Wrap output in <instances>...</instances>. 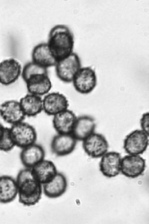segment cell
Returning a JSON list of instances; mask_svg holds the SVG:
<instances>
[{
    "mask_svg": "<svg viewBox=\"0 0 149 224\" xmlns=\"http://www.w3.org/2000/svg\"><path fill=\"white\" fill-rule=\"evenodd\" d=\"M149 135L141 129H136L125 138L123 148L128 154L140 155L147 149L149 145Z\"/></svg>",
    "mask_w": 149,
    "mask_h": 224,
    "instance_id": "5b68a950",
    "label": "cell"
},
{
    "mask_svg": "<svg viewBox=\"0 0 149 224\" xmlns=\"http://www.w3.org/2000/svg\"><path fill=\"white\" fill-rule=\"evenodd\" d=\"M25 82L29 93L41 96L47 94L52 86L48 74H44L31 76Z\"/></svg>",
    "mask_w": 149,
    "mask_h": 224,
    "instance_id": "e0dca14e",
    "label": "cell"
},
{
    "mask_svg": "<svg viewBox=\"0 0 149 224\" xmlns=\"http://www.w3.org/2000/svg\"><path fill=\"white\" fill-rule=\"evenodd\" d=\"M10 128L15 146L22 149L35 143L37 139L36 130L28 123L22 121L12 125Z\"/></svg>",
    "mask_w": 149,
    "mask_h": 224,
    "instance_id": "277c9868",
    "label": "cell"
},
{
    "mask_svg": "<svg viewBox=\"0 0 149 224\" xmlns=\"http://www.w3.org/2000/svg\"><path fill=\"white\" fill-rule=\"evenodd\" d=\"M141 130L149 135V113L146 112L143 114L140 120Z\"/></svg>",
    "mask_w": 149,
    "mask_h": 224,
    "instance_id": "d4e9b609",
    "label": "cell"
},
{
    "mask_svg": "<svg viewBox=\"0 0 149 224\" xmlns=\"http://www.w3.org/2000/svg\"><path fill=\"white\" fill-rule=\"evenodd\" d=\"M57 76L62 81L66 83L72 81L73 78L81 67L78 55L73 52L66 58L58 61L55 65Z\"/></svg>",
    "mask_w": 149,
    "mask_h": 224,
    "instance_id": "3957f363",
    "label": "cell"
},
{
    "mask_svg": "<svg viewBox=\"0 0 149 224\" xmlns=\"http://www.w3.org/2000/svg\"><path fill=\"white\" fill-rule=\"evenodd\" d=\"M43 110L48 115L54 116L68 109L69 102L66 97L59 92L46 95L42 99Z\"/></svg>",
    "mask_w": 149,
    "mask_h": 224,
    "instance_id": "30bf717a",
    "label": "cell"
},
{
    "mask_svg": "<svg viewBox=\"0 0 149 224\" xmlns=\"http://www.w3.org/2000/svg\"><path fill=\"white\" fill-rule=\"evenodd\" d=\"M21 67L15 59L11 58L0 63V84L5 86L15 82L20 76Z\"/></svg>",
    "mask_w": 149,
    "mask_h": 224,
    "instance_id": "8fae6325",
    "label": "cell"
},
{
    "mask_svg": "<svg viewBox=\"0 0 149 224\" xmlns=\"http://www.w3.org/2000/svg\"><path fill=\"white\" fill-rule=\"evenodd\" d=\"M39 74H48L47 68L31 62H28L24 65L21 75L23 80L26 82L31 76Z\"/></svg>",
    "mask_w": 149,
    "mask_h": 224,
    "instance_id": "603a6c76",
    "label": "cell"
},
{
    "mask_svg": "<svg viewBox=\"0 0 149 224\" xmlns=\"http://www.w3.org/2000/svg\"><path fill=\"white\" fill-rule=\"evenodd\" d=\"M16 180L18 187L19 202L28 206L38 203L41 198L42 185L33 178L31 169L24 168L21 169Z\"/></svg>",
    "mask_w": 149,
    "mask_h": 224,
    "instance_id": "7a4b0ae2",
    "label": "cell"
},
{
    "mask_svg": "<svg viewBox=\"0 0 149 224\" xmlns=\"http://www.w3.org/2000/svg\"><path fill=\"white\" fill-rule=\"evenodd\" d=\"M53 116V126L58 133H72L77 117L72 111L67 109Z\"/></svg>",
    "mask_w": 149,
    "mask_h": 224,
    "instance_id": "d6986e66",
    "label": "cell"
},
{
    "mask_svg": "<svg viewBox=\"0 0 149 224\" xmlns=\"http://www.w3.org/2000/svg\"><path fill=\"white\" fill-rule=\"evenodd\" d=\"M31 169L33 178L42 185L51 181L58 172L52 161L44 159L36 164Z\"/></svg>",
    "mask_w": 149,
    "mask_h": 224,
    "instance_id": "2e32d148",
    "label": "cell"
},
{
    "mask_svg": "<svg viewBox=\"0 0 149 224\" xmlns=\"http://www.w3.org/2000/svg\"><path fill=\"white\" fill-rule=\"evenodd\" d=\"M19 102L26 116H35L43 110V100L41 96L28 94L21 98Z\"/></svg>",
    "mask_w": 149,
    "mask_h": 224,
    "instance_id": "7402d4cb",
    "label": "cell"
},
{
    "mask_svg": "<svg viewBox=\"0 0 149 224\" xmlns=\"http://www.w3.org/2000/svg\"><path fill=\"white\" fill-rule=\"evenodd\" d=\"M3 125L1 123H0V127H1Z\"/></svg>",
    "mask_w": 149,
    "mask_h": 224,
    "instance_id": "484cf974",
    "label": "cell"
},
{
    "mask_svg": "<svg viewBox=\"0 0 149 224\" xmlns=\"http://www.w3.org/2000/svg\"><path fill=\"white\" fill-rule=\"evenodd\" d=\"M16 179L8 175L0 176V203L7 204L14 201L18 194Z\"/></svg>",
    "mask_w": 149,
    "mask_h": 224,
    "instance_id": "ac0fdd59",
    "label": "cell"
},
{
    "mask_svg": "<svg viewBox=\"0 0 149 224\" xmlns=\"http://www.w3.org/2000/svg\"><path fill=\"white\" fill-rule=\"evenodd\" d=\"M32 62L43 67L55 66L57 60L49 49L47 43H40L34 47L32 53Z\"/></svg>",
    "mask_w": 149,
    "mask_h": 224,
    "instance_id": "ffe728a7",
    "label": "cell"
},
{
    "mask_svg": "<svg viewBox=\"0 0 149 224\" xmlns=\"http://www.w3.org/2000/svg\"><path fill=\"white\" fill-rule=\"evenodd\" d=\"M145 167V160L139 155L128 154L121 158L120 172L127 177H138L142 174Z\"/></svg>",
    "mask_w": 149,
    "mask_h": 224,
    "instance_id": "ba28073f",
    "label": "cell"
},
{
    "mask_svg": "<svg viewBox=\"0 0 149 224\" xmlns=\"http://www.w3.org/2000/svg\"><path fill=\"white\" fill-rule=\"evenodd\" d=\"M96 127L93 117L82 115L77 117L71 133L77 140L83 141L95 132Z\"/></svg>",
    "mask_w": 149,
    "mask_h": 224,
    "instance_id": "9a60e30c",
    "label": "cell"
},
{
    "mask_svg": "<svg viewBox=\"0 0 149 224\" xmlns=\"http://www.w3.org/2000/svg\"><path fill=\"white\" fill-rule=\"evenodd\" d=\"M83 141V150L92 158L101 157L108 152L109 144L102 134L94 132Z\"/></svg>",
    "mask_w": 149,
    "mask_h": 224,
    "instance_id": "52a82bcc",
    "label": "cell"
},
{
    "mask_svg": "<svg viewBox=\"0 0 149 224\" xmlns=\"http://www.w3.org/2000/svg\"><path fill=\"white\" fill-rule=\"evenodd\" d=\"M120 154L117 152H107L101 157L99 163L100 171L105 177H116L120 172Z\"/></svg>",
    "mask_w": 149,
    "mask_h": 224,
    "instance_id": "4fadbf2b",
    "label": "cell"
},
{
    "mask_svg": "<svg viewBox=\"0 0 149 224\" xmlns=\"http://www.w3.org/2000/svg\"><path fill=\"white\" fill-rule=\"evenodd\" d=\"M45 156V151L43 146L35 143L21 149L20 158L25 168H32L44 159Z\"/></svg>",
    "mask_w": 149,
    "mask_h": 224,
    "instance_id": "5bb4252c",
    "label": "cell"
},
{
    "mask_svg": "<svg viewBox=\"0 0 149 224\" xmlns=\"http://www.w3.org/2000/svg\"><path fill=\"white\" fill-rule=\"evenodd\" d=\"M67 181L62 173L58 172L50 182L42 185V191L45 195L50 198H55L62 196L66 191Z\"/></svg>",
    "mask_w": 149,
    "mask_h": 224,
    "instance_id": "44dd1931",
    "label": "cell"
},
{
    "mask_svg": "<svg viewBox=\"0 0 149 224\" xmlns=\"http://www.w3.org/2000/svg\"><path fill=\"white\" fill-rule=\"evenodd\" d=\"M0 116L12 125L23 121L26 116L19 102L14 100L7 101L0 105Z\"/></svg>",
    "mask_w": 149,
    "mask_h": 224,
    "instance_id": "7c38bea8",
    "label": "cell"
},
{
    "mask_svg": "<svg viewBox=\"0 0 149 224\" xmlns=\"http://www.w3.org/2000/svg\"><path fill=\"white\" fill-rule=\"evenodd\" d=\"M72 82L77 92L83 94L89 93L97 85L95 72L91 67H81L74 76Z\"/></svg>",
    "mask_w": 149,
    "mask_h": 224,
    "instance_id": "8992f818",
    "label": "cell"
},
{
    "mask_svg": "<svg viewBox=\"0 0 149 224\" xmlns=\"http://www.w3.org/2000/svg\"><path fill=\"white\" fill-rule=\"evenodd\" d=\"M15 146L10 128L2 126L0 127V151L8 152L12 150Z\"/></svg>",
    "mask_w": 149,
    "mask_h": 224,
    "instance_id": "cb8c5ba5",
    "label": "cell"
},
{
    "mask_svg": "<svg viewBox=\"0 0 149 224\" xmlns=\"http://www.w3.org/2000/svg\"><path fill=\"white\" fill-rule=\"evenodd\" d=\"M77 141L72 133H58L52 140L50 145L51 151L58 157L68 155L75 149Z\"/></svg>",
    "mask_w": 149,
    "mask_h": 224,
    "instance_id": "9c48e42d",
    "label": "cell"
},
{
    "mask_svg": "<svg viewBox=\"0 0 149 224\" xmlns=\"http://www.w3.org/2000/svg\"><path fill=\"white\" fill-rule=\"evenodd\" d=\"M47 43L58 61L73 52L74 35L67 26L63 24L57 25L50 30Z\"/></svg>",
    "mask_w": 149,
    "mask_h": 224,
    "instance_id": "6da1fadb",
    "label": "cell"
}]
</instances>
